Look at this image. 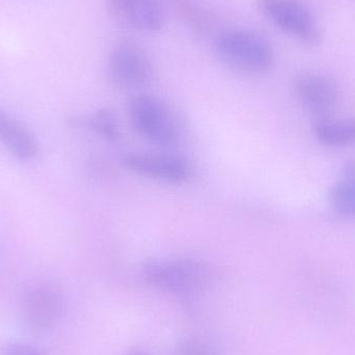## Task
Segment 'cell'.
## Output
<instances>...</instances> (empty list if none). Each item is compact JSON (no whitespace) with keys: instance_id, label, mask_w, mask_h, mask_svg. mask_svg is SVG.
<instances>
[{"instance_id":"7","label":"cell","mask_w":355,"mask_h":355,"mask_svg":"<svg viewBox=\"0 0 355 355\" xmlns=\"http://www.w3.org/2000/svg\"><path fill=\"white\" fill-rule=\"evenodd\" d=\"M64 311L62 296L50 286H37L25 293L21 304V319L31 331H46L60 320Z\"/></svg>"},{"instance_id":"3","label":"cell","mask_w":355,"mask_h":355,"mask_svg":"<svg viewBox=\"0 0 355 355\" xmlns=\"http://www.w3.org/2000/svg\"><path fill=\"white\" fill-rule=\"evenodd\" d=\"M129 116L139 135L159 146H173L180 137L176 118L159 98L139 95L129 104Z\"/></svg>"},{"instance_id":"12","label":"cell","mask_w":355,"mask_h":355,"mask_svg":"<svg viewBox=\"0 0 355 355\" xmlns=\"http://www.w3.org/2000/svg\"><path fill=\"white\" fill-rule=\"evenodd\" d=\"M329 200L340 214L355 218V159L346 162L341 179L331 188Z\"/></svg>"},{"instance_id":"14","label":"cell","mask_w":355,"mask_h":355,"mask_svg":"<svg viewBox=\"0 0 355 355\" xmlns=\"http://www.w3.org/2000/svg\"><path fill=\"white\" fill-rule=\"evenodd\" d=\"M0 355H45L41 349L23 342H6L0 345Z\"/></svg>"},{"instance_id":"5","label":"cell","mask_w":355,"mask_h":355,"mask_svg":"<svg viewBox=\"0 0 355 355\" xmlns=\"http://www.w3.org/2000/svg\"><path fill=\"white\" fill-rule=\"evenodd\" d=\"M108 76L112 85L123 89L145 87L153 78L151 58L145 49L135 42L119 43L108 58Z\"/></svg>"},{"instance_id":"2","label":"cell","mask_w":355,"mask_h":355,"mask_svg":"<svg viewBox=\"0 0 355 355\" xmlns=\"http://www.w3.org/2000/svg\"><path fill=\"white\" fill-rule=\"evenodd\" d=\"M148 283L178 295H187L202 289L210 279V269L194 259H159L144 266Z\"/></svg>"},{"instance_id":"6","label":"cell","mask_w":355,"mask_h":355,"mask_svg":"<svg viewBox=\"0 0 355 355\" xmlns=\"http://www.w3.org/2000/svg\"><path fill=\"white\" fill-rule=\"evenodd\" d=\"M122 164L135 174L166 183H183L191 176L189 162L173 154L127 153Z\"/></svg>"},{"instance_id":"13","label":"cell","mask_w":355,"mask_h":355,"mask_svg":"<svg viewBox=\"0 0 355 355\" xmlns=\"http://www.w3.org/2000/svg\"><path fill=\"white\" fill-rule=\"evenodd\" d=\"M91 127L96 132L110 141H116L120 135L116 116L108 110L96 112L91 119Z\"/></svg>"},{"instance_id":"10","label":"cell","mask_w":355,"mask_h":355,"mask_svg":"<svg viewBox=\"0 0 355 355\" xmlns=\"http://www.w3.org/2000/svg\"><path fill=\"white\" fill-rule=\"evenodd\" d=\"M0 144L15 157L31 160L37 156L35 137L18 121L0 110Z\"/></svg>"},{"instance_id":"1","label":"cell","mask_w":355,"mask_h":355,"mask_svg":"<svg viewBox=\"0 0 355 355\" xmlns=\"http://www.w3.org/2000/svg\"><path fill=\"white\" fill-rule=\"evenodd\" d=\"M213 49L223 64L244 74H264L275 60L268 40L250 29L221 31L213 42Z\"/></svg>"},{"instance_id":"4","label":"cell","mask_w":355,"mask_h":355,"mask_svg":"<svg viewBox=\"0 0 355 355\" xmlns=\"http://www.w3.org/2000/svg\"><path fill=\"white\" fill-rule=\"evenodd\" d=\"M257 8L275 26L304 45L317 47L322 42L314 15L300 0H257Z\"/></svg>"},{"instance_id":"8","label":"cell","mask_w":355,"mask_h":355,"mask_svg":"<svg viewBox=\"0 0 355 355\" xmlns=\"http://www.w3.org/2000/svg\"><path fill=\"white\" fill-rule=\"evenodd\" d=\"M294 91L306 110L321 119L327 118L339 105V85L331 77L304 73L294 83Z\"/></svg>"},{"instance_id":"9","label":"cell","mask_w":355,"mask_h":355,"mask_svg":"<svg viewBox=\"0 0 355 355\" xmlns=\"http://www.w3.org/2000/svg\"><path fill=\"white\" fill-rule=\"evenodd\" d=\"M106 6L114 20L139 33H157L166 22L158 0H107Z\"/></svg>"},{"instance_id":"11","label":"cell","mask_w":355,"mask_h":355,"mask_svg":"<svg viewBox=\"0 0 355 355\" xmlns=\"http://www.w3.org/2000/svg\"><path fill=\"white\" fill-rule=\"evenodd\" d=\"M314 135L329 147H346L355 144V118L320 119L314 126Z\"/></svg>"},{"instance_id":"16","label":"cell","mask_w":355,"mask_h":355,"mask_svg":"<svg viewBox=\"0 0 355 355\" xmlns=\"http://www.w3.org/2000/svg\"><path fill=\"white\" fill-rule=\"evenodd\" d=\"M128 355H148L147 354H145L144 352H130Z\"/></svg>"},{"instance_id":"15","label":"cell","mask_w":355,"mask_h":355,"mask_svg":"<svg viewBox=\"0 0 355 355\" xmlns=\"http://www.w3.org/2000/svg\"><path fill=\"white\" fill-rule=\"evenodd\" d=\"M176 355H216V352L204 342L186 341L178 347Z\"/></svg>"}]
</instances>
